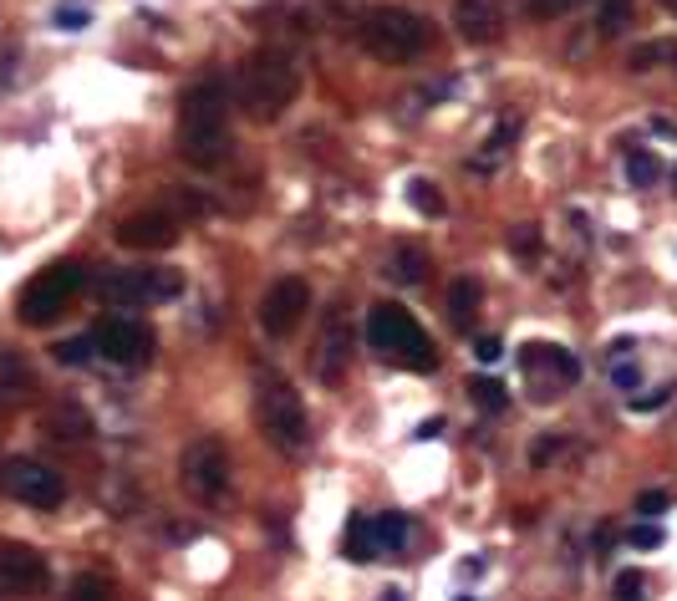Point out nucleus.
I'll list each match as a JSON object with an SVG mask.
<instances>
[{"label": "nucleus", "mask_w": 677, "mask_h": 601, "mask_svg": "<svg viewBox=\"0 0 677 601\" xmlns=\"http://www.w3.org/2000/svg\"><path fill=\"white\" fill-rule=\"evenodd\" d=\"M179 153L194 169H219L229 159V93L219 77L194 82L179 103Z\"/></svg>", "instance_id": "1"}, {"label": "nucleus", "mask_w": 677, "mask_h": 601, "mask_svg": "<svg viewBox=\"0 0 677 601\" xmlns=\"http://www.w3.org/2000/svg\"><path fill=\"white\" fill-rule=\"evenodd\" d=\"M295 93H301V67L280 46L250 52L235 72V97L245 107V118H255V122H276L295 103Z\"/></svg>", "instance_id": "2"}, {"label": "nucleus", "mask_w": 677, "mask_h": 601, "mask_svg": "<svg viewBox=\"0 0 677 601\" xmlns=\"http://www.w3.org/2000/svg\"><path fill=\"white\" fill-rule=\"evenodd\" d=\"M255 423H260L270 449H280L286 459H301L305 449H311V418H305V403L276 367H255Z\"/></svg>", "instance_id": "3"}, {"label": "nucleus", "mask_w": 677, "mask_h": 601, "mask_svg": "<svg viewBox=\"0 0 677 601\" xmlns=\"http://www.w3.org/2000/svg\"><path fill=\"white\" fill-rule=\"evenodd\" d=\"M357 41L377 62L402 67V62H418V56L428 52L433 26H428L418 11H408V6H373V11H362V21H357Z\"/></svg>", "instance_id": "4"}, {"label": "nucleus", "mask_w": 677, "mask_h": 601, "mask_svg": "<svg viewBox=\"0 0 677 601\" xmlns=\"http://www.w3.org/2000/svg\"><path fill=\"white\" fill-rule=\"evenodd\" d=\"M367 342H373V352H383L387 362L412 367V373L439 367V352L428 347L423 326H418V321H412V311H402L398 301H377V307L367 311Z\"/></svg>", "instance_id": "5"}, {"label": "nucleus", "mask_w": 677, "mask_h": 601, "mask_svg": "<svg viewBox=\"0 0 677 601\" xmlns=\"http://www.w3.org/2000/svg\"><path fill=\"white\" fill-rule=\"evenodd\" d=\"M82 286H87V266H77V260H56V266H46L36 281L21 291V321H26V326H52Z\"/></svg>", "instance_id": "6"}, {"label": "nucleus", "mask_w": 677, "mask_h": 601, "mask_svg": "<svg viewBox=\"0 0 677 601\" xmlns=\"http://www.w3.org/2000/svg\"><path fill=\"white\" fill-rule=\"evenodd\" d=\"M179 480H184L189 500H200V505H219L229 495V454L219 439H194L179 454Z\"/></svg>", "instance_id": "7"}, {"label": "nucleus", "mask_w": 677, "mask_h": 601, "mask_svg": "<svg viewBox=\"0 0 677 601\" xmlns=\"http://www.w3.org/2000/svg\"><path fill=\"white\" fill-rule=\"evenodd\" d=\"M519 373H525L530 398L545 403V398H556V393L581 383V362H576V352L550 347V342H525V347H519Z\"/></svg>", "instance_id": "8"}, {"label": "nucleus", "mask_w": 677, "mask_h": 601, "mask_svg": "<svg viewBox=\"0 0 677 601\" xmlns=\"http://www.w3.org/2000/svg\"><path fill=\"white\" fill-rule=\"evenodd\" d=\"M179 291H184L179 270H107L97 281L107 307H153V301H173Z\"/></svg>", "instance_id": "9"}, {"label": "nucleus", "mask_w": 677, "mask_h": 601, "mask_svg": "<svg viewBox=\"0 0 677 601\" xmlns=\"http://www.w3.org/2000/svg\"><path fill=\"white\" fill-rule=\"evenodd\" d=\"M0 484H6V495L21 500L31 509H56L67 500V484L56 469H46L41 459H11V464L0 469Z\"/></svg>", "instance_id": "10"}, {"label": "nucleus", "mask_w": 677, "mask_h": 601, "mask_svg": "<svg viewBox=\"0 0 677 601\" xmlns=\"http://www.w3.org/2000/svg\"><path fill=\"white\" fill-rule=\"evenodd\" d=\"M46 587H52V566L36 546L0 540V591L6 597H41Z\"/></svg>", "instance_id": "11"}, {"label": "nucleus", "mask_w": 677, "mask_h": 601, "mask_svg": "<svg viewBox=\"0 0 677 601\" xmlns=\"http://www.w3.org/2000/svg\"><path fill=\"white\" fill-rule=\"evenodd\" d=\"M93 342L112 367H143V362L153 357V332L133 316H107L93 332Z\"/></svg>", "instance_id": "12"}, {"label": "nucleus", "mask_w": 677, "mask_h": 601, "mask_svg": "<svg viewBox=\"0 0 677 601\" xmlns=\"http://www.w3.org/2000/svg\"><path fill=\"white\" fill-rule=\"evenodd\" d=\"M305 311H311V286H305L301 276H280V281H270V291L260 296V326H266L270 336H291L305 321Z\"/></svg>", "instance_id": "13"}, {"label": "nucleus", "mask_w": 677, "mask_h": 601, "mask_svg": "<svg viewBox=\"0 0 677 601\" xmlns=\"http://www.w3.org/2000/svg\"><path fill=\"white\" fill-rule=\"evenodd\" d=\"M342 301H336L332 311H326V321H321V342H316V357H311V367H316L321 383H342L346 362H352V332H346V316H342Z\"/></svg>", "instance_id": "14"}, {"label": "nucleus", "mask_w": 677, "mask_h": 601, "mask_svg": "<svg viewBox=\"0 0 677 601\" xmlns=\"http://www.w3.org/2000/svg\"><path fill=\"white\" fill-rule=\"evenodd\" d=\"M453 26L474 46L505 36V0H453Z\"/></svg>", "instance_id": "15"}, {"label": "nucleus", "mask_w": 677, "mask_h": 601, "mask_svg": "<svg viewBox=\"0 0 677 601\" xmlns=\"http://www.w3.org/2000/svg\"><path fill=\"white\" fill-rule=\"evenodd\" d=\"M173 240H179V219L163 210L128 214L118 225V245H128V250H169Z\"/></svg>", "instance_id": "16"}, {"label": "nucleus", "mask_w": 677, "mask_h": 601, "mask_svg": "<svg viewBox=\"0 0 677 601\" xmlns=\"http://www.w3.org/2000/svg\"><path fill=\"white\" fill-rule=\"evenodd\" d=\"M515 138H519V118L494 122V133L484 138V148L469 159V169H474V174H499V169H505V159H509V148H515Z\"/></svg>", "instance_id": "17"}, {"label": "nucleus", "mask_w": 677, "mask_h": 601, "mask_svg": "<svg viewBox=\"0 0 677 601\" xmlns=\"http://www.w3.org/2000/svg\"><path fill=\"white\" fill-rule=\"evenodd\" d=\"M36 393V373L26 367L21 352H0V408H15Z\"/></svg>", "instance_id": "18"}, {"label": "nucleus", "mask_w": 677, "mask_h": 601, "mask_svg": "<svg viewBox=\"0 0 677 601\" xmlns=\"http://www.w3.org/2000/svg\"><path fill=\"white\" fill-rule=\"evenodd\" d=\"M383 276H387V281H398V286H418L428 276V255L418 250V245H393Z\"/></svg>", "instance_id": "19"}, {"label": "nucleus", "mask_w": 677, "mask_h": 601, "mask_svg": "<svg viewBox=\"0 0 677 601\" xmlns=\"http://www.w3.org/2000/svg\"><path fill=\"white\" fill-rule=\"evenodd\" d=\"M377 556H383V550H377L373 520H367V515H352V525H346V561L367 566V561H377Z\"/></svg>", "instance_id": "20"}, {"label": "nucleus", "mask_w": 677, "mask_h": 601, "mask_svg": "<svg viewBox=\"0 0 677 601\" xmlns=\"http://www.w3.org/2000/svg\"><path fill=\"white\" fill-rule=\"evenodd\" d=\"M373 535H377V550H408V540H412V525H408V515H398V509H387V515H377L373 520Z\"/></svg>", "instance_id": "21"}, {"label": "nucleus", "mask_w": 677, "mask_h": 601, "mask_svg": "<svg viewBox=\"0 0 677 601\" xmlns=\"http://www.w3.org/2000/svg\"><path fill=\"white\" fill-rule=\"evenodd\" d=\"M632 11H637V0H597V36L601 41L622 36L632 26Z\"/></svg>", "instance_id": "22"}, {"label": "nucleus", "mask_w": 677, "mask_h": 601, "mask_svg": "<svg viewBox=\"0 0 677 601\" xmlns=\"http://www.w3.org/2000/svg\"><path fill=\"white\" fill-rule=\"evenodd\" d=\"M632 72H657V67H677V41H647L637 52L626 56Z\"/></svg>", "instance_id": "23"}, {"label": "nucleus", "mask_w": 677, "mask_h": 601, "mask_svg": "<svg viewBox=\"0 0 677 601\" xmlns=\"http://www.w3.org/2000/svg\"><path fill=\"white\" fill-rule=\"evenodd\" d=\"M474 311H479V286L464 276V281H453V286H449V316H453V326L464 332L469 321H474Z\"/></svg>", "instance_id": "24"}, {"label": "nucleus", "mask_w": 677, "mask_h": 601, "mask_svg": "<svg viewBox=\"0 0 677 601\" xmlns=\"http://www.w3.org/2000/svg\"><path fill=\"white\" fill-rule=\"evenodd\" d=\"M626 179H632L637 189H652L657 179H663V163L652 159L647 148H632V153H626Z\"/></svg>", "instance_id": "25"}, {"label": "nucleus", "mask_w": 677, "mask_h": 601, "mask_svg": "<svg viewBox=\"0 0 677 601\" xmlns=\"http://www.w3.org/2000/svg\"><path fill=\"white\" fill-rule=\"evenodd\" d=\"M469 398L484 408V414H505L509 408V393L494 383V377H479V383H469Z\"/></svg>", "instance_id": "26"}, {"label": "nucleus", "mask_w": 677, "mask_h": 601, "mask_svg": "<svg viewBox=\"0 0 677 601\" xmlns=\"http://www.w3.org/2000/svg\"><path fill=\"white\" fill-rule=\"evenodd\" d=\"M46 428H52L56 439H82V433H87V418L77 414V408H52V414H46Z\"/></svg>", "instance_id": "27"}, {"label": "nucleus", "mask_w": 677, "mask_h": 601, "mask_svg": "<svg viewBox=\"0 0 677 601\" xmlns=\"http://www.w3.org/2000/svg\"><path fill=\"white\" fill-rule=\"evenodd\" d=\"M408 200H412V210H418V214H443V194H439V184H433V179H412Z\"/></svg>", "instance_id": "28"}, {"label": "nucleus", "mask_w": 677, "mask_h": 601, "mask_svg": "<svg viewBox=\"0 0 677 601\" xmlns=\"http://www.w3.org/2000/svg\"><path fill=\"white\" fill-rule=\"evenodd\" d=\"M52 21H56V31H72V36H77V31L93 26V11H87L82 0H67V6H56Z\"/></svg>", "instance_id": "29"}, {"label": "nucleus", "mask_w": 677, "mask_h": 601, "mask_svg": "<svg viewBox=\"0 0 677 601\" xmlns=\"http://www.w3.org/2000/svg\"><path fill=\"white\" fill-rule=\"evenodd\" d=\"M93 352H97L93 336H72V342H62V347H56V362H62V367H87V362H93Z\"/></svg>", "instance_id": "30"}, {"label": "nucleus", "mask_w": 677, "mask_h": 601, "mask_svg": "<svg viewBox=\"0 0 677 601\" xmlns=\"http://www.w3.org/2000/svg\"><path fill=\"white\" fill-rule=\"evenodd\" d=\"M67 601H112V587H107V576H77Z\"/></svg>", "instance_id": "31"}, {"label": "nucleus", "mask_w": 677, "mask_h": 601, "mask_svg": "<svg viewBox=\"0 0 677 601\" xmlns=\"http://www.w3.org/2000/svg\"><path fill=\"white\" fill-rule=\"evenodd\" d=\"M611 591H616V601H647V576H642V571H622Z\"/></svg>", "instance_id": "32"}, {"label": "nucleus", "mask_w": 677, "mask_h": 601, "mask_svg": "<svg viewBox=\"0 0 677 601\" xmlns=\"http://www.w3.org/2000/svg\"><path fill=\"white\" fill-rule=\"evenodd\" d=\"M611 377H616V388H622V393H637L642 388V367H637V362H626L622 352H616V362H611Z\"/></svg>", "instance_id": "33"}, {"label": "nucleus", "mask_w": 677, "mask_h": 601, "mask_svg": "<svg viewBox=\"0 0 677 601\" xmlns=\"http://www.w3.org/2000/svg\"><path fill=\"white\" fill-rule=\"evenodd\" d=\"M626 546L632 550H657L663 546V525H632V530H626Z\"/></svg>", "instance_id": "34"}, {"label": "nucleus", "mask_w": 677, "mask_h": 601, "mask_svg": "<svg viewBox=\"0 0 677 601\" xmlns=\"http://www.w3.org/2000/svg\"><path fill=\"white\" fill-rule=\"evenodd\" d=\"M581 0H525V11L535 15V21H556V15H566V11H576Z\"/></svg>", "instance_id": "35"}, {"label": "nucleus", "mask_w": 677, "mask_h": 601, "mask_svg": "<svg viewBox=\"0 0 677 601\" xmlns=\"http://www.w3.org/2000/svg\"><path fill=\"white\" fill-rule=\"evenodd\" d=\"M509 250H515V255H535V250H540V229H535V225H515V229H509Z\"/></svg>", "instance_id": "36"}, {"label": "nucleus", "mask_w": 677, "mask_h": 601, "mask_svg": "<svg viewBox=\"0 0 677 601\" xmlns=\"http://www.w3.org/2000/svg\"><path fill=\"white\" fill-rule=\"evenodd\" d=\"M15 62H21V46H15V41H0V93L15 82Z\"/></svg>", "instance_id": "37"}, {"label": "nucleus", "mask_w": 677, "mask_h": 601, "mask_svg": "<svg viewBox=\"0 0 677 601\" xmlns=\"http://www.w3.org/2000/svg\"><path fill=\"white\" fill-rule=\"evenodd\" d=\"M663 509H667L663 490H647V495H637V515H663Z\"/></svg>", "instance_id": "38"}, {"label": "nucleus", "mask_w": 677, "mask_h": 601, "mask_svg": "<svg viewBox=\"0 0 677 601\" xmlns=\"http://www.w3.org/2000/svg\"><path fill=\"white\" fill-rule=\"evenodd\" d=\"M474 357H479V362H499V357H505V347H499V336H479Z\"/></svg>", "instance_id": "39"}, {"label": "nucleus", "mask_w": 677, "mask_h": 601, "mask_svg": "<svg viewBox=\"0 0 677 601\" xmlns=\"http://www.w3.org/2000/svg\"><path fill=\"white\" fill-rule=\"evenodd\" d=\"M663 6H667V11H673V15H677V0H663Z\"/></svg>", "instance_id": "40"}, {"label": "nucleus", "mask_w": 677, "mask_h": 601, "mask_svg": "<svg viewBox=\"0 0 677 601\" xmlns=\"http://www.w3.org/2000/svg\"><path fill=\"white\" fill-rule=\"evenodd\" d=\"M459 601H469V597H459Z\"/></svg>", "instance_id": "41"}]
</instances>
